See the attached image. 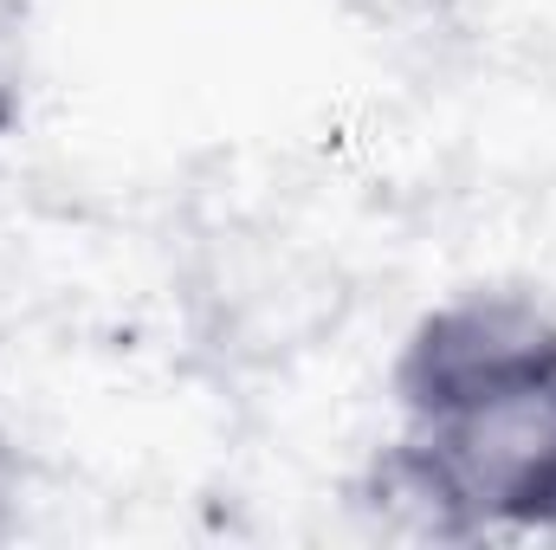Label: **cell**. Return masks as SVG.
Listing matches in <instances>:
<instances>
[{"label":"cell","mask_w":556,"mask_h":550,"mask_svg":"<svg viewBox=\"0 0 556 550\" xmlns=\"http://www.w3.org/2000/svg\"><path fill=\"white\" fill-rule=\"evenodd\" d=\"M356 505L402 538H556V370L525 376L440 421H402V434L363 466Z\"/></svg>","instance_id":"1"},{"label":"cell","mask_w":556,"mask_h":550,"mask_svg":"<svg viewBox=\"0 0 556 550\" xmlns=\"http://www.w3.org/2000/svg\"><path fill=\"white\" fill-rule=\"evenodd\" d=\"M544 370H556L551 304L518 285H466L408 324L389 363V396L402 421H440Z\"/></svg>","instance_id":"2"},{"label":"cell","mask_w":556,"mask_h":550,"mask_svg":"<svg viewBox=\"0 0 556 550\" xmlns=\"http://www.w3.org/2000/svg\"><path fill=\"white\" fill-rule=\"evenodd\" d=\"M26 117V0H0V137Z\"/></svg>","instance_id":"3"}]
</instances>
